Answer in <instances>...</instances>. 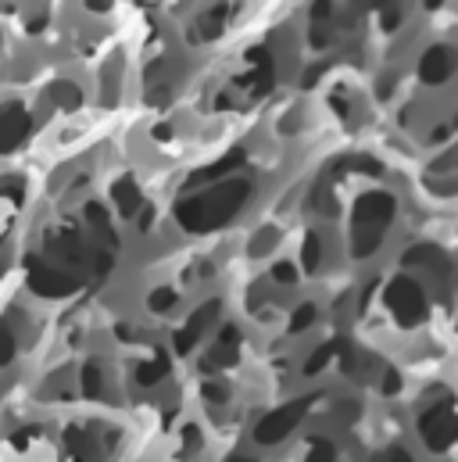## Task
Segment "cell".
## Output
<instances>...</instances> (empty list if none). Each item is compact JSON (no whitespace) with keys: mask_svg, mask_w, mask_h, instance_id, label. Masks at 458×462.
Masks as SVG:
<instances>
[{"mask_svg":"<svg viewBox=\"0 0 458 462\" xmlns=\"http://www.w3.org/2000/svg\"><path fill=\"white\" fill-rule=\"evenodd\" d=\"M251 197V183L248 179H225L215 183L204 194L183 197L175 204V222L186 229V233H208V229H218L233 219Z\"/></svg>","mask_w":458,"mask_h":462,"instance_id":"1","label":"cell"},{"mask_svg":"<svg viewBox=\"0 0 458 462\" xmlns=\"http://www.w3.org/2000/svg\"><path fill=\"white\" fill-rule=\"evenodd\" d=\"M26 276H29V287L40 298H68V294L79 291V276L76 273H65V269L44 262L40 255H29L26 258Z\"/></svg>","mask_w":458,"mask_h":462,"instance_id":"2","label":"cell"},{"mask_svg":"<svg viewBox=\"0 0 458 462\" xmlns=\"http://www.w3.org/2000/svg\"><path fill=\"white\" fill-rule=\"evenodd\" d=\"M387 308L394 312V319L401 326H419L426 319V294H422V287L415 280L397 276L387 287Z\"/></svg>","mask_w":458,"mask_h":462,"instance_id":"3","label":"cell"},{"mask_svg":"<svg viewBox=\"0 0 458 462\" xmlns=\"http://www.w3.org/2000/svg\"><path fill=\"white\" fill-rule=\"evenodd\" d=\"M419 433L426 441L429 451H447L458 437V419H454V405L451 398H440V405H433L429 412H422L419 419Z\"/></svg>","mask_w":458,"mask_h":462,"instance_id":"4","label":"cell"},{"mask_svg":"<svg viewBox=\"0 0 458 462\" xmlns=\"http://www.w3.org/2000/svg\"><path fill=\"white\" fill-rule=\"evenodd\" d=\"M312 405H315V398H294V401L280 405L276 412H269V416L255 426V441H258V444H276V441H283V437L308 416Z\"/></svg>","mask_w":458,"mask_h":462,"instance_id":"5","label":"cell"},{"mask_svg":"<svg viewBox=\"0 0 458 462\" xmlns=\"http://www.w3.org/2000/svg\"><path fill=\"white\" fill-rule=\"evenodd\" d=\"M390 219H394V197L383 194V190L365 194L355 204V233H380L383 237V229H387Z\"/></svg>","mask_w":458,"mask_h":462,"instance_id":"6","label":"cell"},{"mask_svg":"<svg viewBox=\"0 0 458 462\" xmlns=\"http://www.w3.org/2000/svg\"><path fill=\"white\" fill-rule=\"evenodd\" d=\"M26 136H29V111L19 101L4 104L0 108V154L15 151Z\"/></svg>","mask_w":458,"mask_h":462,"instance_id":"7","label":"cell"},{"mask_svg":"<svg viewBox=\"0 0 458 462\" xmlns=\"http://www.w3.org/2000/svg\"><path fill=\"white\" fill-rule=\"evenodd\" d=\"M47 255L58 262V269L65 266V273L86 266V248H83V241H79L76 229H61V233H54V237L47 241Z\"/></svg>","mask_w":458,"mask_h":462,"instance_id":"8","label":"cell"},{"mask_svg":"<svg viewBox=\"0 0 458 462\" xmlns=\"http://www.w3.org/2000/svg\"><path fill=\"white\" fill-rule=\"evenodd\" d=\"M218 312H222V301H215V298H211V301H204V305L190 316V323L175 333V351H179V355H186V351L200 341V333H204V330L218 319Z\"/></svg>","mask_w":458,"mask_h":462,"instance_id":"9","label":"cell"},{"mask_svg":"<svg viewBox=\"0 0 458 462\" xmlns=\"http://www.w3.org/2000/svg\"><path fill=\"white\" fill-rule=\"evenodd\" d=\"M451 69H454V61H451V51H447V47H429V51L422 54V61H419V76H422V83H429V86L447 83Z\"/></svg>","mask_w":458,"mask_h":462,"instance_id":"10","label":"cell"},{"mask_svg":"<svg viewBox=\"0 0 458 462\" xmlns=\"http://www.w3.org/2000/svg\"><path fill=\"white\" fill-rule=\"evenodd\" d=\"M404 266H422V269H433L440 280H447L451 266H447V255L433 244H419V248H408L404 251Z\"/></svg>","mask_w":458,"mask_h":462,"instance_id":"11","label":"cell"},{"mask_svg":"<svg viewBox=\"0 0 458 462\" xmlns=\"http://www.w3.org/2000/svg\"><path fill=\"white\" fill-rule=\"evenodd\" d=\"M111 197H115V204H118V211H122V215H136V211H140V204H143V194H140V186H136V179H133V176L115 179V183H111Z\"/></svg>","mask_w":458,"mask_h":462,"instance_id":"12","label":"cell"},{"mask_svg":"<svg viewBox=\"0 0 458 462\" xmlns=\"http://www.w3.org/2000/svg\"><path fill=\"white\" fill-rule=\"evenodd\" d=\"M240 165H244V151H229V154H222L215 165H208V169H197V172L190 176V186H197V183H215L218 176L233 172V169H240Z\"/></svg>","mask_w":458,"mask_h":462,"instance_id":"13","label":"cell"},{"mask_svg":"<svg viewBox=\"0 0 458 462\" xmlns=\"http://www.w3.org/2000/svg\"><path fill=\"white\" fill-rule=\"evenodd\" d=\"M248 61L255 65V94L258 97L273 94V54H269V47H255L248 54Z\"/></svg>","mask_w":458,"mask_h":462,"instance_id":"14","label":"cell"},{"mask_svg":"<svg viewBox=\"0 0 458 462\" xmlns=\"http://www.w3.org/2000/svg\"><path fill=\"white\" fill-rule=\"evenodd\" d=\"M168 376V355L165 351H158L151 362H140V369H136V380L143 383V387H154V383H161Z\"/></svg>","mask_w":458,"mask_h":462,"instance_id":"15","label":"cell"},{"mask_svg":"<svg viewBox=\"0 0 458 462\" xmlns=\"http://www.w3.org/2000/svg\"><path fill=\"white\" fill-rule=\"evenodd\" d=\"M225 19H229V4H215L211 11H204L200 22H197L200 40H215V36L222 33V22H225Z\"/></svg>","mask_w":458,"mask_h":462,"instance_id":"16","label":"cell"},{"mask_svg":"<svg viewBox=\"0 0 458 462\" xmlns=\"http://www.w3.org/2000/svg\"><path fill=\"white\" fill-rule=\"evenodd\" d=\"M65 444H68V451L76 455V462H90L93 441H90V433H86L83 426H68V430H65Z\"/></svg>","mask_w":458,"mask_h":462,"instance_id":"17","label":"cell"},{"mask_svg":"<svg viewBox=\"0 0 458 462\" xmlns=\"http://www.w3.org/2000/svg\"><path fill=\"white\" fill-rule=\"evenodd\" d=\"M83 215H86V222L97 229V233H104V241H108V244H115V248H118V241H115V233H111V226H108V208H104V204H86V208H83Z\"/></svg>","mask_w":458,"mask_h":462,"instance_id":"18","label":"cell"},{"mask_svg":"<svg viewBox=\"0 0 458 462\" xmlns=\"http://www.w3.org/2000/svg\"><path fill=\"white\" fill-rule=\"evenodd\" d=\"M237 362V348H229V344H215L204 358H200V369H225V366H233Z\"/></svg>","mask_w":458,"mask_h":462,"instance_id":"19","label":"cell"},{"mask_svg":"<svg viewBox=\"0 0 458 462\" xmlns=\"http://www.w3.org/2000/svg\"><path fill=\"white\" fill-rule=\"evenodd\" d=\"M301 266H305V273H315L322 266V241H319V233H308L305 237V244H301Z\"/></svg>","mask_w":458,"mask_h":462,"instance_id":"20","label":"cell"},{"mask_svg":"<svg viewBox=\"0 0 458 462\" xmlns=\"http://www.w3.org/2000/svg\"><path fill=\"white\" fill-rule=\"evenodd\" d=\"M79 380H83V394H86V398H101V394H104V373H101V362H86Z\"/></svg>","mask_w":458,"mask_h":462,"instance_id":"21","label":"cell"},{"mask_svg":"<svg viewBox=\"0 0 458 462\" xmlns=\"http://www.w3.org/2000/svg\"><path fill=\"white\" fill-rule=\"evenodd\" d=\"M54 104H61V108H79L83 104V90L76 86V83H68V79H61V83H54Z\"/></svg>","mask_w":458,"mask_h":462,"instance_id":"22","label":"cell"},{"mask_svg":"<svg viewBox=\"0 0 458 462\" xmlns=\"http://www.w3.org/2000/svg\"><path fill=\"white\" fill-rule=\"evenodd\" d=\"M333 351H337V344H322V348H315V351L308 355V362H305V376H315V373H322V369L330 366Z\"/></svg>","mask_w":458,"mask_h":462,"instance_id":"23","label":"cell"},{"mask_svg":"<svg viewBox=\"0 0 458 462\" xmlns=\"http://www.w3.org/2000/svg\"><path fill=\"white\" fill-rule=\"evenodd\" d=\"M276 244H280V229H273V226H269V229H262V233L251 241V255H269Z\"/></svg>","mask_w":458,"mask_h":462,"instance_id":"24","label":"cell"},{"mask_svg":"<svg viewBox=\"0 0 458 462\" xmlns=\"http://www.w3.org/2000/svg\"><path fill=\"white\" fill-rule=\"evenodd\" d=\"M308 462H337V448H333V441L315 437V441H312V451H308Z\"/></svg>","mask_w":458,"mask_h":462,"instance_id":"25","label":"cell"},{"mask_svg":"<svg viewBox=\"0 0 458 462\" xmlns=\"http://www.w3.org/2000/svg\"><path fill=\"white\" fill-rule=\"evenodd\" d=\"M172 305H175V291H172V287H158V291L147 298V308H151V312H168Z\"/></svg>","mask_w":458,"mask_h":462,"instance_id":"26","label":"cell"},{"mask_svg":"<svg viewBox=\"0 0 458 462\" xmlns=\"http://www.w3.org/2000/svg\"><path fill=\"white\" fill-rule=\"evenodd\" d=\"M315 323V305H301L297 312H294V319H290V333H301V330H308Z\"/></svg>","mask_w":458,"mask_h":462,"instance_id":"27","label":"cell"},{"mask_svg":"<svg viewBox=\"0 0 458 462\" xmlns=\"http://www.w3.org/2000/svg\"><path fill=\"white\" fill-rule=\"evenodd\" d=\"M11 358H15V337L8 326H0V369L11 366Z\"/></svg>","mask_w":458,"mask_h":462,"instance_id":"28","label":"cell"},{"mask_svg":"<svg viewBox=\"0 0 458 462\" xmlns=\"http://www.w3.org/2000/svg\"><path fill=\"white\" fill-rule=\"evenodd\" d=\"M193 451H200V430L193 423H186L183 426V455H193Z\"/></svg>","mask_w":458,"mask_h":462,"instance_id":"29","label":"cell"},{"mask_svg":"<svg viewBox=\"0 0 458 462\" xmlns=\"http://www.w3.org/2000/svg\"><path fill=\"white\" fill-rule=\"evenodd\" d=\"M273 280H276V283H287V287H290V283L297 280V269H294L290 262H276V266H273Z\"/></svg>","mask_w":458,"mask_h":462,"instance_id":"30","label":"cell"},{"mask_svg":"<svg viewBox=\"0 0 458 462\" xmlns=\"http://www.w3.org/2000/svg\"><path fill=\"white\" fill-rule=\"evenodd\" d=\"M200 394H204L211 405H222V401L229 398V391H225L222 383H204V387H200Z\"/></svg>","mask_w":458,"mask_h":462,"instance_id":"31","label":"cell"},{"mask_svg":"<svg viewBox=\"0 0 458 462\" xmlns=\"http://www.w3.org/2000/svg\"><path fill=\"white\" fill-rule=\"evenodd\" d=\"M90 258H93V273H97V276H104V273H108V269H111V262H115V258H111V251H108V248H104V251H93V255H90Z\"/></svg>","mask_w":458,"mask_h":462,"instance_id":"32","label":"cell"},{"mask_svg":"<svg viewBox=\"0 0 458 462\" xmlns=\"http://www.w3.org/2000/svg\"><path fill=\"white\" fill-rule=\"evenodd\" d=\"M340 169H362V172H380V161H372V158H351V161H344Z\"/></svg>","mask_w":458,"mask_h":462,"instance_id":"33","label":"cell"},{"mask_svg":"<svg viewBox=\"0 0 458 462\" xmlns=\"http://www.w3.org/2000/svg\"><path fill=\"white\" fill-rule=\"evenodd\" d=\"M401 391V373L397 369H387V376H383V394H397Z\"/></svg>","mask_w":458,"mask_h":462,"instance_id":"34","label":"cell"},{"mask_svg":"<svg viewBox=\"0 0 458 462\" xmlns=\"http://www.w3.org/2000/svg\"><path fill=\"white\" fill-rule=\"evenodd\" d=\"M330 11H333V0H315V4H312V22L330 19Z\"/></svg>","mask_w":458,"mask_h":462,"instance_id":"35","label":"cell"},{"mask_svg":"<svg viewBox=\"0 0 458 462\" xmlns=\"http://www.w3.org/2000/svg\"><path fill=\"white\" fill-rule=\"evenodd\" d=\"M218 344L237 348V344H240V330H237V326H222V333H218Z\"/></svg>","mask_w":458,"mask_h":462,"instance_id":"36","label":"cell"},{"mask_svg":"<svg viewBox=\"0 0 458 462\" xmlns=\"http://www.w3.org/2000/svg\"><path fill=\"white\" fill-rule=\"evenodd\" d=\"M397 22H401V11H397V8H394V4H387V11H383V29H387V33H390V29H394V26H397Z\"/></svg>","mask_w":458,"mask_h":462,"instance_id":"37","label":"cell"},{"mask_svg":"<svg viewBox=\"0 0 458 462\" xmlns=\"http://www.w3.org/2000/svg\"><path fill=\"white\" fill-rule=\"evenodd\" d=\"M33 437H36V430H19V433L11 437V444H15V448H26Z\"/></svg>","mask_w":458,"mask_h":462,"instance_id":"38","label":"cell"},{"mask_svg":"<svg viewBox=\"0 0 458 462\" xmlns=\"http://www.w3.org/2000/svg\"><path fill=\"white\" fill-rule=\"evenodd\" d=\"M451 161H454V151H447L444 158H437V161H433V172H447V169H451Z\"/></svg>","mask_w":458,"mask_h":462,"instance_id":"39","label":"cell"},{"mask_svg":"<svg viewBox=\"0 0 458 462\" xmlns=\"http://www.w3.org/2000/svg\"><path fill=\"white\" fill-rule=\"evenodd\" d=\"M387 462H412V455H408L404 448H390V455H387Z\"/></svg>","mask_w":458,"mask_h":462,"instance_id":"40","label":"cell"},{"mask_svg":"<svg viewBox=\"0 0 458 462\" xmlns=\"http://www.w3.org/2000/svg\"><path fill=\"white\" fill-rule=\"evenodd\" d=\"M312 44H315V47H326V44H330V33H326V29H312Z\"/></svg>","mask_w":458,"mask_h":462,"instance_id":"41","label":"cell"},{"mask_svg":"<svg viewBox=\"0 0 458 462\" xmlns=\"http://www.w3.org/2000/svg\"><path fill=\"white\" fill-rule=\"evenodd\" d=\"M0 194H8V197H22V186H19V183H0Z\"/></svg>","mask_w":458,"mask_h":462,"instance_id":"42","label":"cell"},{"mask_svg":"<svg viewBox=\"0 0 458 462\" xmlns=\"http://www.w3.org/2000/svg\"><path fill=\"white\" fill-rule=\"evenodd\" d=\"M86 8L101 15V11H108V0H86Z\"/></svg>","mask_w":458,"mask_h":462,"instance_id":"43","label":"cell"},{"mask_svg":"<svg viewBox=\"0 0 458 462\" xmlns=\"http://www.w3.org/2000/svg\"><path fill=\"white\" fill-rule=\"evenodd\" d=\"M319 72H322V69H308V72H305V86H312V83L319 79Z\"/></svg>","mask_w":458,"mask_h":462,"instance_id":"44","label":"cell"},{"mask_svg":"<svg viewBox=\"0 0 458 462\" xmlns=\"http://www.w3.org/2000/svg\"><path fill=\"white\" fill-rule=\"evenodd\" d=\"M151 219H154V211H151V208H143V215H140V229H147V226H151Z\"/></svg>","mask_w":458,"mask_h":462,"instance_id":"45","label":"cell"},{"mask_svg":"<svg viewBox=\"0 0 458 462\" xmlns=\"http://www.w3.org/2000/svg\"><path fill=\"white\" fill-rule=\"evenodd\" d=\"M225 462H258V458H251V455H229Z\"/></svg>","mask_w":458,"mask_h":462,"instance_id":"46","label":"cell"},{"mask_svg":"<svg viewBox=\"0 0 458 462\" xmlns=\"http://www.w3.org/2000/svg\"><path fill=\"white\" fill-rule=\"evenodd\" d=\"M44 22H47V19H33V22H29V33H40V29H44Z\"/></svg>","mask_w":458,"mask_h":462,"instance_id":"47","label":"cell"},{"mask_svg":"<svg viewBox=\"0 0 458 462\" xmlns=\"http://www.w3.org/2000/svg\"><path fill=\"white\" fill-rule=\"evenodd\" d=\"M444 4V0H426V8H440Z\"/></svg>","mask_w":458,"mask_h":462,"instance_id":"48","label":"cell"}]
</instances>
